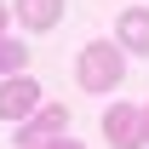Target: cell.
Masks as SVG:
<instances>
[{"label":"cell","instance_id":"5","mask_svg":"<svg viewBox=\"0 0 149 149\" xmlns=\"http://www.w3.org/2000/svg\"><path fill=\"white\" fill-rule=\"evenodd\" d=\"M115 40H120V52L149 57V6H126L115 17Z\"/></svg>","mask_w":149,"mask_h":149},{"label":"cell","instance_id":"9","mask_svg":"<svg viewBox=\"0 0 149 149\" xmlns=\"http://www.w3.org/2000/svg\"><path fill=\"white\" fill-rule=\"evenodd\" d=\"M6 23H12V6L0 0V40H6Z\"/></svg>","mask_w":149,"mask_h":149},{"label":"cell","instance_id":"7","mask_svg":"<svg viewBox=\"0 0 149 149\" xmlns=\"http://www.w3.org/2000/svg\"><path fill=\"white\" fill-rule=\"evenodd\" d=\"M29 69V46H23V40H0V74H6V80H12V74H23Z\"/></svg>","mask_w":149,"mask_h":149},{"label":"cell","instance_id":"4","mask_svg":"<svg viewBox=\"0 0 149 149\" xmlns=\"http://www.w3.org/2000/svg\"><path fill=\"white\" fill-rule=\"evenodd\" d=\"M103 138H109V149H143V109L109 103L103 109Z\"/></svg>","mask_w":149,"mask_h":149},{"label":"cell","instance_id":"8","mask_svg":"<svg viewBox=\"0 0 149 149\" xmlns=\"http://www.w3.org/2000/svg\"><path fill=\"white\" fill-rule=\"evenodd\" d=\"M46 149H86V143H80V138H52Z\"/></svg>","mask_w":149,"mask_h":149},{"label":"cell","instance_id":"1","mask_svg":"<svg viewBox=\"0 0 149 149\" xmlns=\"http://www.w3.org/2000/svg\"><path fill=\"white\" fill-rule=\"evenodd\" d=\"M74 80H80L86 92H115V86L126 80V52H120V40H92V46H80Z\"/></svg>","mask_w":149,"mask_h":149},{"label":"cell","instance_id":"6","mask_svg":"<svg viewBox=\"0 0 149 149\" xmlns=\"http://www.w3.org/2000/svg\"><path fill=\"white\" fill-rule=\"evenodd\" d=\"M12 17L29 29V35H46L63 23V0H12Z\"/></svg>","mask_w":149,"mask_h":149},{"label":"cell","instance_id":"2","mask_svg":"<svg viewBox=\"0 0 149 149\" xmlns=\"http://www.w3.org/2000/svg\"><path fill=\"white\" fill-rule=\"evenodd\" d=\"M40 109H46V103H40V80H35V74H12V80H0V120L23 126V120H35Z\"/></svg>","mask_w":149,"mask_h":149},{"label":"cell","instance_id":"3","mask_svg":"<svg viewBox=\"0 0 149 149\" xmlns=\"http://www.w3.org/2000/svg\"><path fill=\"white\" fill-rule=\"evenodd\" d=\"M52 138H69V109H63V103H46L35 120L17 126V149H46Z\"/></svg>","mask_w":149,"mask_h":149},{"label":"cell","instance_id":"10","mask_svg":"<svg viewBox=\"0 0 149 149\" xmlns=\"http://www.w3.org/2000/svg\"><path fill=\"white\" fill-rule=\"evenodd\" d=\"M143 149H149V103H143Z\"/></svg>","mask_w":149,"mask_h":149}]
</instances>
